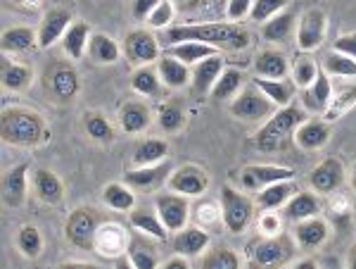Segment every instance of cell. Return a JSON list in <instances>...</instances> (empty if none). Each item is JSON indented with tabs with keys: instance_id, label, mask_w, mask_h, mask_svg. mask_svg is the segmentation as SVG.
I'll return each mask as SVG.
<instances>
[{
	"instance_id": "cell-1",
	"label": "cell",
	"mask_w": 356,
	"mask_h": 269,
	"mask_svg": "<svg viewBox=\"0 0 356 269\" xmlns=\"http://www.w3.org/2000/svg\"><path fill=\"white\" fill-rule=\"evenodd\" d=\"M197 41L216 50H245L250 45V31L238 22H211V24H183L166 29V43Z\"/></svg>"
},
{
	"instance_id": "cell-2",
	"label": "cell",
	"mask_w": 356,
	"mask_h": 269,
	"mask_svg": "<svg viewBox=\"0 0 356 269\" xmlns=\"http://www.w3.org/2000/svg\"><path fill=\"white\" fill-rule=\"evenodd\" d=\"M0 134L10 146L33 148L45 139V124L36 112L24 107H8L0 117Z\"/></svg>"
},
{
	"instance_id": "cell-3",
	"label": "cell",
	"mask_w": 356,
	"mask_h": 269,
	"mask_svg": "<svg viewBox=\"0 0 356 269\" xmlns=\"http://www.w3.org/2000/svg\"><path fill=\"white\" fill-rule=\"evenodd\" d=\"M304 122V110L297 105L278 107L271 117L266 119V124L257 134V148L264 153H275L283 151L290 143L295 141V131Z\"/></svg>"
},
{
	"instance_id": "cell-4",
	"label": "cell",
	"mask_w": 356,
	"mask_h": 269,
	"mask_svg": "<svg viewBox=\"0 0 356 269\" xmlns=\"http://www.w3.org/2000/svg\"><path fill=\"white\" fill-rule=\"evenodd\" d=\"M41 86L43 91L57 102H69L79 95V89H81V79H79V72L74 70L69 62L62 60H53L45 65V70L41 74Z\"/></svg>"
},
{
	"instance_id": "cell-5",
	"label": "cell",
	"mask_w": 356,
	"mask_h": 269,
	"mask_svg": "<svg viewBox=\"0 0 356 269\" xmlns=\"http://www.w3.org/2000/svg\"><path fill=\"white\" fill-rule=\"evenodd\" d=\"M102 226V215L95 208H76L67 217L65 236L72 245L81 250H93L95 236Z\"/></svg>"
},
{
	"instance_id": "cell-6",
	"label": "cell",
	"mask_w": 356,
	"mask_h": 269,
	"mask_svg": "<svg viewBox=\"0 0 356 269\" xmlns=\"http://www.w3.org/2000/svg\"><path fill=\"white\" fill-rule=\"evenodd\" d=\"M292 255H295V243L288 233H275L266 241L254 243L250 250L252 265L257 267H283L292 260Z\"/></svg>"
},
{
	"instance_id": "cell-7",
	"label": "cell",
	"mask_w": 356,
	"mask_h": 269,
	"mask_svg": "<svg viewBox=\"0 0 356 269\" xmlns=\"http://www.w3.org/2000/svg\"><path fill=\"white\" fill-rule=\"evenodd\" d=\"M221 210H223V224L231 233L245 231L254 215V203L245 193L235 191L231 186L221 188Z\"/></svg>"
},
{
	"instance_id": "cell-8",
	"label": "cell",
	"mask_w": 356,
	"mask_h": 269,
	"mask_svg": "<svg viewBox=\"0 0 356 269\" xmlns=\"http://www.w3.org/2000/svg\"><path fill=\"white\" fill-rule=\"evenodd\" d=\"M278 110V105L271 102L266 95L257 89L254 84L238 93V98L231 102V114L238 119H247V122H259V119H268Z\"/></svg>"
},
{
	"instance_id": "cell-9",
	"label": "cell",
	"mask_w": 356,
	"mask_h": 269,
	"mask_svg": "<svg viewBox=\"0 0 356 269\" xmlns=\"http://www.w3.org/2000/svg\"><path fill=\"white\" fill-rule=\"evenodd\" d=\"M154 208L162 220V224L169 231H181L188 224V217H191V205H188V196L181 193H159L154 198Z\"/></svg>"
},
{
	"instance_id": "cell-10",
	"label": "cell",
	"mask_w": 356,
	"mask_h": 269,
	"mask_svg": "<svg viewBox=\"0 0 356 269\" xmlns=\"http://www.w3.org/2000/svg\"><path fill=\"white\" fill-rule=\"evenodd\" d=\"M325 29H328V20H325L323 10H318V8L307 10L300 20L297 48H300L302 53H314V50H318L325 38Z\"/></svg>"
},
{
	"instance_id": "cell-11",
	"label": "cell",
	"mask_w": 356,
	"mask_h": 269,
	"mask_svg": "<svg viewBox=\"0 0 356 269\" xmlns=\"http://www.w3.org/2000/svg\"><path fill=\"white\" fill-rule=\"evenodd\" d=\"M124 53L138 67L152 65L154 60H159V43L154 38V33L145 31V29H136V31L126 33Z\"/></svg>"
},
{
	"instance_id": "cell-12",
	"label": "cell",
	"mask_w": 356,
	"mask_h": 269,
	"mask_svg": "<svg viewBox=\"0 0 356 269\" xmlns=\"http://www.w3.org/2000/svg\"><path fill=\"white\" fill-rule=\"evenodd\" d=\"M169 186H171V191L181 193V196L195 198V196H202L207 188H209V176L200 167L186 164V167H178L171 171Z\"/></svg>"
},
{
	"instance_id": "cell-13",
	"label": "cell",
	"mask_w": 356,
	"mask_h": 269,
	"mask_svg": "<svg viewBox=\"0 0 356 269\" xmlns=\"http://www.w3.org/2000/svg\"><path fill=\"white\" fill-rule=\"evenodd\" d=\"M344 184V167L340 160L328 157L316 167L312 174H309V186L316 193H323V196H330L337 188Z\"/></svg>"
},
{
	"instance_id": "cell-14",
	"label": "cell",
	"mask_w": 356,
	"mask_h": 269,
	"mask_svg": "<svg viewBox=\"0 0 356 269\" xmlns=\"http://www.w3.org/2000/svg\"><path fill=\"white\" fill-rule=\"evenodd\" d=\"M72 26V13L65 8H53L48 10L38 26V45L41 48H50L55 41H60L62 36L67 33V29Z\"/></svg>"
},
{
	"instance_id": "cell-15",
	"label": "cell",
	"mask_w": 356,
	"mask_h": 269,
	"mask_svg": "<svg viewBox=\"0 0 356 269\" xmlns=\"http://www.w3.org/2000/svg\"><path fill=\"white\" fill-rule=\"evenodd\" d=\"M295 176V171L288 167H275V164H250L243 171V186L245 188H261L275 181H288Z\"/></svg>"
},
{
	"instance_id": "cell-16",
	"label": "cell",
	"mask_w": 356,
	"mask_h": 269,
	"mask_svg": "<svg viewBox=\"0 0 356 269\" xmlns=\"http://www.w3.org/2000/svg\"><path fill=\"white\" fill-rule=\"evenodd\" d=\"M171 164L169 160L166 162H159V164H150V167H136V169H129L124 174V181L129 184L131 188H140V191H147V188H157L162 181H166L171 176Z\"/></svg>"
},
{
	"instance_id": "cell-17",
	"label": "cell",
	"mask_w": 356,
	"mask_h": 269,
	"mask_svg": "<svg viewBox=\"0 0 356 269\" xmlns=\"http://www.w3.org/2000/svg\"><path fill=\"white\" fill-rule=\"evenodd\" d=\"M26 174L29 164H15L3 179V200L8 208H22L26 200Z\"/></svg>"
},
{
	"instance_id": "cell-18",
	"label": "cell",
	"mask_w": 356,
	"mask_h": 269,
	"mask_svg": "<svg viewBox=\"0 0 356 269\" xmlns=\"http://www.w3.org/2000/svg\"><path fill=\"white\" fill-rule=\"evenodd\" d=\"M223 72V57H219V53L211 55V57H204V60H200L197 65H195L193 70V91L197 95H204L211 91V86L216 84V79L221 77Z\"/></svg>"
},
{
	"instance_id": "cell-19",
	"label": "cell",
	"mask_w": 356,
	"mask_h": 269,
	"mask_svg": "<svg viewBox=\"0 0 356 269\" xmlns=\"http://www.w3.org/2000/svg\"><path fill=\"white\" fill-rule=\"evenodd\" d=\"M328 236H330V229L318 215L297 222V226H295V238L304 250L321 248V245L328 241Z\"/></svg>"
},
{
	"instance_id": "cell-20",
	"label": "cell",
	"mask_w": 356,
	"mask_h": 269,
	"mask_svg": "<svg viewBox=\"0 0 356 269\" xmlns=\"http://www.w3.org/2000/svg\"><path fill=\"white\" fill-rule=\"evenodd\" d=\"M330 95H332V86H330V79L325 72H318V77L314 79L312 86L304 89V95H302V105L312 112H325L330 105Z\"/></svg>"
},
{
	"instance_id": "cell-21",
	"label": "cell",
	"mask_w": 356,
	"mask_h": 269,
	"mask_svg": "<svg viewBox=\"0 0 356 269\" xmlns=\"http://www.w3.org/2000/svg\"><path fill=\"white\" fill-rule=\"evenodd\" d=\"M209 245V233L202 231L200 226H183L174 236V250L176 255L197 257Z\"/></svg>"
},
{
	"instance_id": "cell-22",
	"label": "cell",
	"mask_w": 356,
	"mask_h": 269,
	"mask_svg": "<svg viewBox=\"0 0 356 269\" xmlns=\"http://www.w3.org/2000/svg\"><path fill=\"white\" fill-rule=\"evenodd\" d=\"M330 139V129L325 122L312 119V122H302L295 131V143L302 151H318Z\"/></svg>"
},
{
	"instance_id": "cell-23",
	"label": "cell",
	"mask_w": 356,
	"mask_h": 269,
	"mask_svg": "<svg viewBox=\"0 0 356 269\" xmlns=\"http://www.w3.org/2000/svg\"><path fill=\"white\" fill-rule=\"evenodd\" d=\"M157 72H159L162 84L169 86V89H183V86L193 79V72L188 70L186 62L176 60V57H171L166 53H164V57H159L157 60Z\"/></svg>"
},
{
	"instance_id": "cell-24",
	"label": "cell",
	"mask_w": 356,
	"mask_h": 269,
	"mask_svg": "<svg viewBox=\"0 0 356 269\" xmlns=\"http://www.w3.org/2000/svg\"><path fill=\"white\" fill-rule=\"evenodd\" d=\"M254 72L257 77H266V79H285L290 72L288 57H285L280 50H261L259 55L254 57Z\"/></svg>"
},
{
	"instance_id": "cell-25",
	"label": "cell",
	"mask_w": 356,
	"mask_h": 269,
	"mask_svg": "<svg viewBox=\"0 0 356 269\" xmlns=\"http://www.w3.org/2000/svg\"><path fill=\"white\" fill-rule=\"evenodd\" d=\"M252 84H254L257 89H259L271 102H275L278 107L292 105V98H295V84L285 82V79H266V77L252 79Z\"/></svg>"
},
{
	"instance_id": "cell-26",
	"label": "cell",
	"mask_w": 356,
	"mask_h": 269,
	"mask_svg": "<svg viewBox=\"0 0 356 269\" xmlns=\"http://www.w3.org/2000/svg\"><path fill=\"white\" fill-rule=\"evenodd\" d=\"M33 188H36V196L43 200L45 205H57L65 198V186L57 179L50 169H36L33 171Z\"/></svg>"
},
{
	"instance_id": "cell-27",
	"label": "cell",
	"mask_w": 356,
	"mask_h": 269,
	"mask_svg": "<svg viewBox=\"0 0 356 269\" xmlns=\"http://www.w3.org/2000/svg\"><path fill=\"white\" fill-rule=\"evenodd\" d=\"M321 213V203L316 198V191H297L288 203H285V217L290 222H302L309 220V217H316Z\"/></svg>"
},
{
	"instance_id": "cell-28",
	"label": "cell",
	"mask_w": 356,
	"mask_h": 269,
	"mask_svg": "<svg viewBox=\"0 0 356 269\" xmlns=\"http://www.w3.org/2000/svg\"><path fill=\"white\" fill-rule=\"evenodd\" d=\"M119 124L126 134H138V131H145L150 127V110L143 102H124L122 110H119Z\"/></svg>"
},
{
	"instance_id": "cell-29",
	"label": "cell",
	"mask_w": 356,
	"mask_h": 269,
	"mask_svg": "<svg viewBox=\"0 0 356 269\" xmlns=\"http://www.w3.org/2000/svg\"><path fill=\"white\" fill-rule=\"evenodd\" d=\"M90 26L86 24V22H74L72 26L67 29V33L62 36V48H65V53L72 57V60H81L86 48H88L90 43Z\"/></svg>"
},
{
	"instance_id": "cell-30",
	"label": "cell",
	"mask_w": 356,
	"mask_h": 269,
	"mask_svg": "<svg viewBox=\"0 0 356 269\" xmlns=\"http://www.w3.org/2000/svg\"><path fill=\"white\" fill-rule=\"evenodd\" d=\"M164 53H166V55H171V57H176V60H181V62H186V65L191 67V65H197V62H200V60H204V57L216 55L219 50L211 48V45H207V43L183 41V43L166 45Z\"/></svg>"
},
{
	"instance_id": "cell-31",
	"label": "cell",
	"mask_w": 356,
	"mask_h": 269,
	"mask_svg": "<svg viewBox=\"0 0 356 269\" xmlns=\"http://www.w3.org/2000/svg\"><path fill=\"white\" fill-rule=\"evenodd\" d=\"M169 155V143L162 139H147L140 141L134 151V164L136 167H150V164L164 162V157Z\"/></svg>"
},
{
	"instance_id": "cell-32",
	"label": "cell",
	"mask_w": 356,
	"mask_h": 269,
	"mask_svg": "<svg viewBox=\"0 0 356 269\" xmlns=\"http://www.w3.org/2000/svg\"><path fill=\"white\" fill-rule=\"evenodd\" d=\"M300 191L295 184H292V179L288 181H275V184H268V186H264L261 188V193H259V205L264 210H275V208H280V205H285L288 200L295 196V193Z\"/></svg>"
},
{
	"instance_id": "cell-33",
	"label": "cell",
	"mask_w": 356,
	"mask_h": 269,
	"mask_svg": "<svg viewBox=\"0 0 356 269\" xmlns=\"http://www.w3.org/2000/svg\"><path fill=\"white\" fill-rule=\"evenodd\" d=\"M292 29H295V13H278L268 22H264L261 36L271 43H283L290 38Z\"/></svg>"
},
{
	"instance_id": "cell-34",
	"label": "cell",
	"mask_w": 356,
	"mask_h": 269,
	"mask_svg": "<svg viewBox=\"0 0 356 269\" xmlns=\"http://www.w3.org/2000/svg\"><path fill=\"white\" fill-rule=\"evenodd\" d=\"M88 53L97 65H114L119 60V55H122V48L107 33H93L88 43Z\"/></svg>"
},
{
	"instance_id": "cell-35",
	"label": "cell",
	"mask_w": 356,
	"mask_h": 269,
	"mask_svg": "<svg viewBox=\"0 0 356 269\" xmlns=\"http://www.w3.org/2000/svg\"><path fill=\"white\" fill-rule=\"evenodd\" d=\"M36 41H38V36H33V29L13 26V29H5L3 31L0 45H3L5 53H24V50L31 48Z\"/></svg>"
},
{
	"instance_id": "cell-36",
	"label": "cell",
	"mask_w": 356,
	"mask_h": 269,
	"mask_svg": "<svg viewBox=\"0 0 356 269\" xmlns=\"http://www.w3.org/2000/svg\"><path fill=\"white\" fill-rule=\"evenodd\" d=\"M0 79H3V86L8 91H24L31 84V70L19 65V62L3 60L0 62Z\"/></svg>"
},
{
	"instance_id": "cell-37",
	"label": "cell",
	"mask_w": 356,
	"mask_h": 269,
	"mask_svg": "<svg viewBox=\"0 0 356 269\" xmlns=\"http://www.w3.org/2000/svg\"><path fill=\"white\" fill-rule=\"evenodd\" d=\"M131 86H134L136 93L140 95H159V91H162V79H159V72L154 70L150 65H143L138 67L134 72V77H131Z\"/></svg>"
},
{
	"instance_id": "cell-38",
	"label": "cell",
	"mask_w": 356,
	"mask_h": 269,
	"mask_svg": "<svg viewBox=\"0 0 356 269\" xmlns=\"http://www.w3.org/2000/svg\"><path fill=\"white\" fill-rule=\"evenodd\" d=\"M131 224H134L138 231L150 233V236L159 238V241H164V238L169 236V229L162 224L159 215H152V213H147V210H131Z\"/></svg>"
},
{
	"instance_id": "cell-39",
	"label": "cell",
	"mask_w": 356,
	"mask_h": 269,
	"mask_svg": "<svg viewBox=\"0 0 356 269\" xmlns=\"http://www.w3.org/2000/svg\"><path fill=\"white\" fill-rule=\"evenodd\" d=\"M102 200H105V205H110L112 210H122V213H126V210H134L136 208V196L134 191H131L129 184H110L105 186V191H102Z\"/></svg>"
},
{
	"instance_id": "cell-40",
	"label": "cell",
	"mask_w": 356,
	"mask_h": 269,
	"mask_svg": "<svg viewBox=\"0 0 356 269\" xmlns=\"http://www.w3.org/2000/svg\"><path fill=\"white\" fill-rule=\"evenodd\" d=\"M243 72L240 70H223L221 72V77L216 79V84L211 86V98L214 100H226V98H231V95H235L240 91V86H243Z\"/></svg>"
},
{
	"instance_id": "cell-41",
	"label": "cell",
	"mask_w": 356,
	"mask_h": 269,
	"mask_svg": "<svg viewBox=\"0 0 356 269\" xmlns=\"http://www.w3.org/2000/svg\"><path fill=\"white\" fill-rule=\"evenodd\" d=\"M17 248L22 250V255H24V257H31V260H36V257L43 253V236H41V231H38L36 226H31V224L22 226L19 233H17Z\"/></svg>"
},
{
	"instance_id": "cell-42",
	"label": "cell",
	"mask_w": 356,
	"mask_h": 269,
	"mask_svg": "<svg viewBox=\"0 0 356 269\" xmlns=\"http://www.w3.org/2000/svg\"><path fill=\"white\" fill-rule=\"evenodd\" d=\"M83 129L93 141L110 143L114 139L112 124L107 122V117H105V114H100V112H88V114H86V117H83Z\"/></svg>"
},
{
	"instance_id": "cell-43",
	"label": "cell",
	"mask_w": 356,
	"mask_h": 269,
	"mask_svg": "<svg viewBox=\"0 0 356 269\" xmlns=\"http://www.w3.org/2000/svg\"><path fill=\"white\" fill-rule=\"evenodd\" d=\"M323 67L330 77H356V60L344 53H337V50L323 57Z\"/></svg>"
},
{
	"instance_id": "cell-44",
	"label": "cell",
	"mask_w": 356,
	"mask_h": 269,
	"mask_svg": "<svg viewBox=\"0 0 356 269\" xmlns=\"http://www.w3.org/2000/svg\"><path fill=\"white\" fill-rule=\"evenodd\" d=\"M126 253H129V262L136 269H154V267L159 265L157 253H154L150 245H145V243H140V241H131Z\"/></svg>"
},
{
	"instance_id": "cell-45",
	"label": "cell",
	"mask_w": 356,
	"mask_h": 269,
	"mask_svg": "<svg viewBox=\"0 0 356 269\" xmlns=\"http://www.w3.org/2000/svg\"><path fill=\"white\" fill-rule=\"evenodd\" d=\"M204 269H238L240 257L233 248H216L202 260Z\"/></svg>"
},
{
	"instance_id": "cell-46",
	"label": "cell",
	"mask_w": 356,
	"mask_h": 269,
	"mask_svg": "<svg viewBox=\"0 0 356 269\" xmlns=\"http://www.w3.org/2000/svg\"><path fill=\"white\" fill-rule=\"evenodd\" d=\"M316 77H318V70H316V62L312 57H307V55L297 57L295 65H292V82H295V86L307 89V86H312Z\"/></svg>"
},
{
	"instance_id": "cell-47",
	"label": "cell",
	"mask_w": 356,
	"mask_h": 269,
	"mask_svg": "<svg viewBox=\"0 0 356 269\" xmlns=\"http://www.w3.org/2000/svg\"><path fill=\"white\" fill-rule=\"evenodd\" d=\"M290 0H254L252 3V22H268L271 17H275L278 13H283V8L288 5Z\"/></svg>"
},
{
	"instance_id": "cell-48",
	"label": "cell",
	"mask_w": 356,
	"mask_h": 269,
	"mask_svg": "<svg viewBox=\"0 0 356 269\" xmlns=\"http://www.w3.org/2000/svg\"><path fill=\"white\" fill-rule=\"evenodd\" d=\"M354 105H356V86H349V89H344L335 100H330L328 110H325L323 114H325L328 122H332V119H340L342 114Z\"/></svg>"
},
{
	"instance_id": "cell-49",
	"label": "cell",
	"mask_w": 356,
	"mask_h": 269,
	"mask_svg": "<svg viewBox=\"0 0 356 269\" xmlns=\"http://www.w3.org/2000/svg\"><path fill=\"white\" fill-rule=\"evenodd\" d=\"M159 127H162L166 134H171V131H178L183 127V110L178 102H166L162 105V110H159Z\"/></svg>"
},
{
	"instance_id": "cell-50",
	"label": "cell",
	"mask_w": 356,
	"mask_h": 269,
	"mask_svg": "<svg viewBox=\"0 0 356 269\" xmlns=\"http://www.w3.org/2000/svg\"><path fill=\"white\" fill-rule=\"evenodd\" d=\"M171 17H174V3L171 0H159V5L147 17V22H150L152 29H164L171 22Z\"/></svg>"
},
{
	"instance_id": "cell-51",
	"label": "cell",
	"mask_w": 356,
	"mask_h": 269,
	"mask_svg": "<svg viewBox=\"0 0 356 269\" xmlns=\"http://www.w3.org/2000/svg\"><path fill=\"white\" fill-rule=\"evenodd\" d=\"M252 3H254V0H228V8H226L228 20L238 22V20H243V17H247L252 13Z\"/></svg>"
},
{
	"instance_id": "cell-52",
	"label": "cell",
	"mask_w": 356,
	"mask_h": 269,
	"mask_svg": "<svg viewBox=\"0 0 356 269\" xmlns=\"http://www.w3.org/2000/svg\"><path fill=\"white\" fill-rule=\"evenodd\" d=\"M332 50H337V53H344V55L352 57V60H356V31L354 33H344V36L335 38V43H332Z\"/></svg>"
},
{
	"instance_id": "cell-53",
	"label": "cell",
	"mask_w": 356,
	"mask_h": 269,
	"mask_svg": "<svg viewBox=\"0 0 356 269\" xmlns=\"http://www.w3.org/2000/svg\"><path fill=\"white\" fill-rule=\"evenodd\" d=\"M197 220L200 222H207V226H209V222H223V210H216V205L214 203H202V205H197ZM204 226V229H207Z\"/></svg>"
},
{
	"instance_id": "cell-54",
	"label": "cell",
	"mask_w": 356,
	"mask_h": 269,
	"mask_svg": "<svg viewBox=\"0 0 356 269\" xmlns=\"http://www.w3.org/2000/svg\"><path fill=\"white\" fill-rule=\"evenodd\" d=\"M157 5L159 0H134V17L136 20H147Z\"/></svg>"
},
{
	"instance_id": "cell-55",
	"label": "cell",
	"mask_w": 356,
	"mask_h": 269,
	"mask_svg": "<svg viewBox=\"0 0 356 269\" xmlns=\"http://www.w3.org/2000/svg\"><path fill=\"white\" fill-rule=\"evenodd\" d=\"M259 226H261V231H266V233H278L280 231V220L273 213H266L261 217Z\"/></svg>"
},
{
	"instance_id": "cell-56",
	"label": "cell",
	"mask_w": 356,
	"mask_h": 269,
	"mask_svg": "<svg viewBox=\"0 0 356 269\" xmlns=\"http://www.w3.org/2000/svg\"><path fill=\"white\" fill-rule=\"evenodd\" d=\"M166 269H188V257L186 255L174 257V260L166 262Z\"/></svg>"
},
{
	"instance_id": "cell-57",
	"label": "cell",
	"mask_w": 356,
	"mask_h": 269,
	"mask_svg": "<svg viewBox=\"0 0 356 269\" xmlns=\"http://www.w3.org/2000/svg\"><path fill=\"white\" fill-rule=\"evenodd\" d=\"M176 3H178V8H181V10H197L204 0H176Z\"/></svg>"
},
{
	"instance_id": "cell-58",
	"label": "cell",
	"mask_w": 356,
	"mask_h": 269,
	"mask_svg": "<svg viewBox=\"0 0 356 269\" xmlns=\"http://www.w3.org/2000/svg\"><path fill=\"white\" fill-rule=\"evenodd\" d=\"M347 267H349V269H356V243L352 245V250H349V257H347Z\"/></svg>"
},
{
	"instance_id": "cell-59",
	"label": "cell",
	"mask_w": 356,
	"mask_h": 269,
	"mask_svg": "<svg viewBox=\"0 0 356 269\" xmlns=\"http://www.w3.org/2000/svg\"><path fill=\"white\" fill-rule=\"evenodd\" d=\"M352 186H354V191H356V164H354V169H352Z\"/></svg>"
},
{
	"instance_id": "cell-60",
	"label": "cell",
	"mask_w": 356,
	"mask_h": 269,
	"mask_svg": "<svg viewBox=\"0 0 356 269\" xmlns=\"http://www.w3.org/2000/svg\"><path fill=\"white\" fill-rule=\"evenodd\" d=\"M13 3H26V5H31V3H29V0H13Z\"/></svg>"
}]
</instances>
